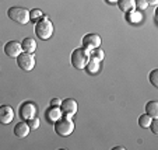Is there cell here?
Returning <instances> with one entry per match:
<instances>
[{
    "instance_id": "1",
    "label": "cell",
    "mask_w": 158,
    "mask_h": 150,
    "mask_svg": "<svg viewBox=\"0 0 158 150\" xmlns=\"http://www.w3.org/2000/svg\"><path fill=\"white\" fill-rule=\"evenodd\" d=\"M35 34L42 41L49 39L52 36V34H53V24H52V21L48 17H45V15L38 18L35 23Z\"/></svg>"
},
{
    "instance_id": "2",
    "label": "cell",
    "mask_w": 158,
    "mask_h": 150,
    "mask_svg": "<svg viewBox=\"0 0 158 150\" xmlns=\"http://www.w3.org/2000/svg\"><path fill=\"white\" fill-rule=\"evenodd\" d=\"M53 128L57 135L66 138V136H70L73 133V131H74V122L70 119V117H66V115L63 117L62 115L59 119L53 122Z\"/></svg>"
},
{
    "instance_id": "3",
    "label": "cell",
    "mask_w": 158,
    "mask_h": 150,
    "mask_svg": "<svg viewBox=\"0 0 158 150\" xmlns=\"http://www.w3.org/2000/svg\"><path fill=\"white\" fill-rule=\"evenodd\" d=\"M70 60H72L73 67H76V69H84L89 60V51L83 48V46L81 48H76L72 52Z\"/></svg>"
},
{
    "instance_id": "4",
    "label": "cell",
    "mask_w": 158,
    "mask_h": 150,
    "mask_svg": "<svg viewBox=\"0 0 158 150\" xmlns=\"http://www.w3.org/2000/svg\"><path fill=\"white\" fill-rule=\"evenodd\" d=\"M7 15L10 20L18 24H27L30 21V11L24 7H10L7 10Z\"/></svg>"
},
{
    "instance_id": "5",
    "label": "cell",
    "mask_w": 158,
    "mask_h": 150,
    "mask_svg": "<svg viewBox=\"0 0 158 150\" xmlns=\"http://www.w3.org/2000/svg\"><path fill=\"white\" fill-rule=\"evenodd\" d=\"M17 66L21 70H25V72H30L35 67V56L32 54H28V52H21L17 58Z\"/></svg>"
},
{
    "instance_id": "6",
    "label": "cell",
    "mask_w": 158,
    "mask_h": 150,
    "mask_svg": "<svg viewBox=\"0 0 158 150\" xmlns=\"http://www.w3.org/2000/svg\"><path fill=\"white\" fill-rule=\"evenodd\" d=\"M36 112H38V108H36V105L31 101H27L20 105V117L23 121H28V119H31V118L36 117Z\"/></svg>"
},
{
    "instance_id": "7",
    "label": "cell",
    "mask_w": 158,
    "mask_h": 150,
    "mask_svg": "<svg viewBox=\"0 0 158 150\" xmlns=\"http://www.w3.org/2000/svg\"><path fill=\"white\" fill-rule=\"evenodd\" d=\"M60 111H62V115H66V117H73V115L77 112L78 105L77 101L74 98H66L60 102Z\"/></svg>"
},
{
    "instance_id": "8",
    "label": "cell",
    "mask_w": 158,
    "mask_h": 150,
    "mask_svg": "<svg viewBox=\"0 0 158 150\" xmlns=\"http://www.w3.org/2000/svg\"><path fill=\"white\" fill-rule=\"evenodd\" d=\"M102 44V39L98 34L95 32H91V34H85L83 36V48L88 49H95V48H99V45Z\"/></svg>"
},
{
    "instance_id": "9",
    "label": "cell",
    "mask_w": 158,
    "mask_h": 150,
    "mask_svg": "<svg viewBox=\"0 0 158 150\" xmlns=\"http://www.w3.org/2000/svg\"><path fill=\"white\" fill-rule=\"evenodd\" d=\"M14 119V109L10 105H0V123L9 125Z\"/></svg>"
},
{
    "instance_id": "10",
    "label": "cell",
    "mask_w": 158,
    "mask_h": 150,
    "mask_svg": "<svg viewBox=\"0 0 158 150\" xmlns=\"http://www.w3.org/2000/svg\"><path fill=\"white\" fill-rule=\"evenodd\" d=\"M23 52V48H21V42L17 41H9L4 45V54L9 58H17L18 55Z\"/></svg>"
},
{
    "instance_id": "11",
    "label": "cell",
    "mask_w": 158,
    "mask_h": 150,
    "mask_svg": "<svg viewBox=\"0 0 158 150\" xmlns=\"http://www.w3.org/2000/svg\"><path fill=\"white\" fill-rule=\"evenodd\" d=\"M30 131H31V128L27 123V121H21V122L15 123V126H14V135L20 139L27 138L30 135Z\"/></svg>"
},
{
    "instance_id": "12",
    "label": "cell",
    "mask_w": 158,
    "mask_h": 150,
    "mask_svg": "<svg viewBox=\"0 0 158 150\" xmlns=\"http://www.w3.org/2000/svg\"><path fill=\"white\" fill-rule=\"evenodd\" d=\"M45 117H46V119H48L49 122L53 123L55 121H57L60 117H62V111H60L59 107H53V105H51V108L46 111Z\"/></svg>"
},
{
    "instance_id": "13",
    "label": "cell",
    "mask_w": 158,
    "mask_h": 150,
    "mask_svg": "<svg viewBox=\"0 0 158 150\" xmlns=\"http://www.w3.org/2000/svg\"><path fill=\"white\" fill-rule=\"evenodd\" d=\"M21 48H23V52H28V54H32L36 49V42L34 38H24L23 42H21Z\"/></svg>"
},
{
    "instance_id": "14",
    "label": "cell",
    "mask_w": 158,
    "mask_h": 150,
    "mask_svg": "<svg viewBox=\"0 0 158 150\" xmlns=\"http://www.w3.org/2000/svg\"><path fill=\"white\" fill-rule=\"evenodd\" d=\"M126 18H127V21L130 24H139L143 20V15H141L140 11H136V9H134L126 13Z\"/></svg>"
},
{
    "instance_id": "15",
    "label": "cell",
    "mask_w": 158,
    "mask_h": 150,
    "mask_svg": "<svg viewBox=\"0 0 158 150\" xmlns=\"http://www.w3.org/2000/svg\"><path fill=\"white\" fill-rule=\"evenodd\" d=\"M118 7H119L120 11L123 13H127L130 10H134L136 6H134V0H118L116 2Z\"/></svg>"
},
{
    "instance_id": "16",
    "label": "cell",
    "mask_w": 158,
    "mask_h": 150,
    "mask_svg": "<svg viewBox=\"0 0 158 150\" xmlns=\"http://www.w3.org/2000/svg\"><path fill=\"white\" fill-rule=\"evenodd\" d=\"M146 114H148L151 118H158V102L148 101L146 104Z\"/></svg>"
},
{
    "instance_id": "17",
    "label": "cell",
    "mask_w": 158,
    "mask_h": 150,
    "mask_svg": "<svg viewBox=\"0 0 158 150\" xmlns=\"http://www.w3.org/2000/svg\"><path fill=\"white\" fill-rule=\"evenodd\" d=\"M84 69H85L89 75L97 73L99 70V60H97V59H94V58L89 56V60H88V63L85 65V67H84Z\"/></svg>"
},
{
    "instance_id": "18",
    "label": "cell",
    "mask_w": 158,
    "mask_h": 150,
    "mask_svg": "<svg viewBox=\"0 0 158 150\" xmlns=\"http://www.w3.org/2000/svg\"><path fill=\"white\" fill-rule=\"evenodd\" d=\"M151 119H152V118L150 117L148 114H143V115H140V117H139V125H140L141 128H144V129H147V128L150 126Z\"/></svg>"
},
{
    "instance_id": "19",
    "label": "cell",
    "mask_w": 158,
    "mask_h": 150,
    "mask_svg": "<svg viewBox=\"0 0 158 150\" xmlns=\"http://www.w3.org/2000/svg\"><path fill=\"white\" fill-rule=\"evenodd\" d=\"M89 56L101 62V60H104L105 54H104V51H102L101 48H95V49H91V51H89Z\"/></svg>"
},
{
    "instance_id": "20",
    "label": "cell",
    "mask_w": 158,
    "mask_h": 150,
    "mask_svg": "<svg viewBox=\"0 0 158 150\" xmlns=\"http://www.w3.org/2000/svg\"><path fill=\"white\" fill-rule=\"evenodd\" d=\"M150 83H151L155 88L158 87V70L157 69H154L150 73Z\"/></svg>"
},
{
    "instance_id": "21",
    "label": "cell",
    "mask_w": 158,
    "mask_h": 150,
    "mask_svg": "<svg viewBox=\"0 0 158 150\" xmlns=\"http://www.w3.org/2000/svg\"><path fill=\"white\" fill-rule=\"evenodd\" d=\"M134 6H136V9H137V10L143 11V10H147L148 4H147L146 0H134Z\"/></svg>"
},
{
    "instance_id": "22",
    "label": "cell",
    "mask_w": 158,
    "mask_h": 150,
    "mask_svg": "<svg viewBox=\"0 0 158 150\" xmlns=\"http://www.w3.org/2000/svg\"><path fill=\"white\" fill-rule=\"evenodd\" d=\"M27 123L30 125L31 129H38V128H39V118H38V117L31 118V119L27 121Z\"/></svg>"
},
{
    "instance_id": "23",
    "label": "cell",
    "mask_w": 158,
    "mask_h": 150,
    "mask_svg": "<svg viewBox=\"0 0 158 150\" xmlns=\"http://www.w3.org/2000/svg\"><path fill=\"white\" fill-rule=\"evenodd\" d=\"M148 128L151 129V132L154 133V135H158V118H152Z\"/></svg>"
},
{
    "instance_id": "24",
    "label": "cell",
    "mask_w": 158,
    "mask_h": 150,
    "mask_svg": "<svg viewBox=\"0 0 158 150\" xmlns=\"http://www.w3.org/2000/svg\"><path fill=\"white\" fill-rule=\"evenodd\" d=\"M42 11L39 9H34V10H31L30 11V20H38V18H41L42 17Z\"/></svg>"
},
{
    "instance_id": "25",
    "label": "cell",
    "mask_w": 158,
    "mask_h": 150,
    "mask_svg": "<svg viewBox=\"0 0 158 150\" xmlns=\"http://www.w3.org/2000/svg\"><path fill=\"white\" fill-rule=\"evenodd\" d=\"M60 102H62V100L59 98H53L51 101V105H53V107H60Z\"/></svg>"
},
{
    "instance_id": "26",
    "label": "cell",
    "mask_w": 158,
    "mask_h": 150,
    "mask_svg": "<svg viewBox=\"0 0 158 150\" xmlns=\"http://www.w3.org/2000/svg\"><path fill=\"white\" fill-rule=\"evenodd\" d=\"M146 2L148 6H157V3H158V0H146Z\"/></svg>"
},
{
    "instance_id": "27",
    "label": "cell",
    "mask_w": 158,
    "mask_h": 150,
    "mask_svg": "<svg viewBox=\"0 0 158 150\" xmlns=\"http://www.w3.org/2000/svg\"><path fill=\"white\" fill-rule=\"evenodd\" d=\"M106 2H108V3H116L118 0H106Z\"/></svg>"
},
{
    "instance_id": "28",
    "label": "cell",
    "mask_w": 158,
    "mask_h": 150,
    "mask_svg": "<svg viewBox=\"0 0 158 150\" xmlns=\"http://www.w3.org/2000/svg\"><path fill=\"white\" fill-rule=\"evenodd\" d=\"M115 149H116V150H123V147H122V146H116Z\"/></svg>"
}]
</instances>
